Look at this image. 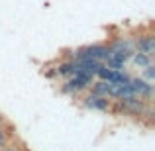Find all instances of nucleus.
Masks as SVG:
<instances>
[{
	"instance_id": "obj_1",
	"label": "nucleus",
	"mask_w": 155,
	"mask_h": 151,
	"mask_svg": "<svg viewBox=\"0 0 155 151\" xmlns=\"http://www.w3.org/2000/svg\"><path fill=\"white\" fill-rule=\"evenodd\" d=\"M110 51H108V45L106 43H94V45H84V47H79L75 51H69L67 57L71 61L75 59H94V61H100L104 63L108 59Z\"/></svg>"
},
{
	"instance_id": "obj_2",
	"label": "nucleus",
	"mask_w": 155,
	"mask_h": 151,
	"mask_svg": "<svg viewBox=\"0 0 155 151\" xmlns=\"http://www.w3.org/2000/svg\"><path fill=\"white\" fill-rule=\"evenodd\" d=\"M108 51H110V55H108V59H112V61H118V63H122V65H126L130 59H132V55H134V43H132V39H124V38H118V39H114L112 43H108Z\"/></svg>"
},
{
	"instance_id": "obj_3",
	"label": "nucleus",
	"mask_w": 155,
	"mask_h": 151,
	"mask_svg": "<svg viewBox=\"0 0 155 151\" xmlns=\"http://www.w3.org/2000/svg\"><path fill=\"white\" fill-rule=\"evenodd\" d=\"M122 108H124V114H130V116H145V112L149 110V106H151V102H145L143 98H140V96L132 94L128 96V98H122Z\"/></svg>"
},
{
	"instance_id": "obj_4",
	"label": "nucleus",
	"mask_w": 155,
	"mask_h": 151,
	"mask_svg": "<svg viewBox=\"0 0 155 151\" xmlns=\"http://www.w3.org/2000/svg\"><path fill=\"white\" fill-rule=\"evenodd\" d=\"M130 88H132V92L136 96L143 98L145 102H151V98H153V83H147V80L141 79V77H132V79H130Z\"/></svg>"
},
{
	"instance_id": "obj_5",
	"label": "nucleus",
	"mask_w": 155,
	"mask_h": 151,
	"mask_svg": "<svg viewBox=\"0 0 155 151\" xmlns=\"http://www.w3.org/2000/svg\"><path fill=\"white\" fill-rule=\"evenodd\" d=\"M132 43L136 51L153 57V53H155V35L153 34H143V35H137V38H132Z\"/></svg>"
},
{
	"instance_id": "obj_6",
	"label": "nucleus",
	"mask_w": 155,
	"mask_h": 151,
	"mask_svg": "<svg viewBox=\"0 0 155 151\" xmlns=\"http://www.w3.org/2000/svg\"><path fill=\"white\" fill-rule=\"evenodd\" d=\"M110 102L108 98H104V96H96L92 94V92H87V94L83 96V106L88 110H98V112H108L110 110Z\"/></svg>"
},
{
	"instance_id": "obj_7",
	"label": "nucleus",
	"mask_w": 155,
	"mask_h": 151,
	"mask_svg": "<svg viewBox=\"0 0 155 151\" xmlns=\"http://www.w3.org/2000/svg\"><path fill=\"white\" fill-rule=\"evenodd\" d=\"M84 90H88L87 87H84L83 83H81L79 79H75V77H71V79H67L63 84H61V92L63 94H69V96H77V94H83Z\"/></svg>"
},
{
	"instance_id": "obj_8",
	"label": "nucleus",
	"mask_w": 155,
	"mask_h": 151,
	"mask_svg": "<svg viewBox=\"0 0 155 151\" xmlns=\"http://www.w3.org/2000/svg\"><path fill=\"white\" fill-rule=\"evenodd\" d=\"M132 88H130V83H110V92H108V98L114 100H122V98H128L132 96Z\"/></svg>"
},
{
	"instance_id": "obj_9",
	"label": "nucleus",
	"mask_w": 155,
	"mask_h": 151,
	"mask_svg": "<svg viewBox=\"0 0 155 151\" xmlns=\"http://www.w3.org/2000/svg\"><path fill=\"white\" fill-rule=\"evenodd\" d=\"M55 73H57V77H63V79H71V77L75 75V63H73L71 59L61 61V63L55 67Z\"/></svg>"
},
{
	"instance_id": "obj_10",
	"label": "nucleus",
	"mask_w": 155,
	"mask_h": 151,
	"mask_svg": "<svg viewBox=\"0 0 155 151\" xmlns=\"http://www.w3.org/2000/svg\"><path fill=\"white\" fill-rule=\"evenodd\" d=\"M88 92H92V94L96 96H104V98H108V92H110V83L108 80H92V84L88 87Z\"/></svg>"
},
{
	"instance_id": "obj_11",
	"label": "nucleus",
	"mask_w": 155,
	"mask_h": 151,
	"mask_svg": "<svg viewBox=\"0 0 155 151\" xmlns=\"http://www.w3.org/2000/svg\"><path fill=\"white\" fill-rule=\"evenodd\" d=\"M130 61H132L136 67H140V69L151 65V57L145 55V53H140V51H134V55H132V59H130Z\"/></svg>"
},
{
	"instance_id": "obj_12",
	"label": "nucleus",
	"mask_w": 155,
	"mask_h": 151,
	"mask_svg": "<svg viewBox=\"0 0 155 151\" xmlns=\"http://www.w3.org/2000/svg\"><path fill=\"white\" fill-rule=\"evenodd\" d=\"M141 79H145L147 83H153L155 80V65H147V67H143V77Z\"/></svg>"
},
{
	"instance_id": "obj_13",
	"label": "nucleus",
	"mask_w": 155,
	"mask_h": 151,
	"mask_svg": "<svg viewBox=\"0 0 155 151\" xmlns=\"http://www.w3.org/2000/svg\"><path fill=\"white\" fill-rule=\"evenodd\" d=\"M4 143H6V132H4V128L0 126V147H2Z\"/></svg>"
},
{
	"instance_id": "obj_14",
	"label": "nucleus",
	"mask_w": 155,
	"mask_h": 151,
	"mask_svg": "<svg viewBox=\"0 0 155 151\" xmlns=\"http://www.w3.org/2000/svg\"><path fill=\"white\" fill-rule=\"evenodd\" d=\"M6 151H18V149H6Z\"/></svg>"
}]
</instances>
